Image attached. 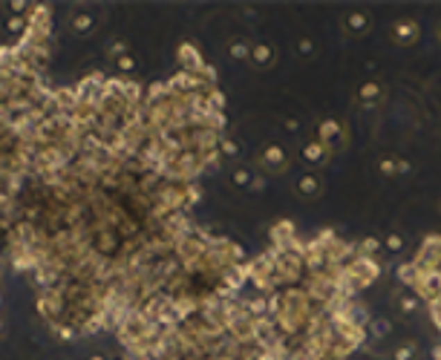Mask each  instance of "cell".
<instances>
[{
    "label": "cell",
    "instance_id": "obj_1",
    "mask_svg": "<svg viewBox=\"0 0 441 360\" xmlns=\"http://www.w3.org/2000/svg\"><path fill=\"white\" fill-rule=\"evenodd\" d=\"M274 251V248H272ZM277 254V282L280 286H294L306 277V262H303V254H294V251H274Z\"/></svg>",
    "mask_w": 441,
    "mask_h": 360
},
{
    "label": "cell",
    "instance_id": "obj_2",
    "mask_svg": "<svg viewBox=\"0 0 441 360\" xmlns=\"http://www.w3.org/2000/svg\"><path fill=\"white\" fill-rule=\"evenodd\" d=\"M257 167L263 170L265 176H280L285 173V167H289V150L277 142H268L260 153H257Z\"/></svg>",
    "mask_w": 441,
    "mask_h": 360
},
{
    "label": "cell",
    "instance_id": "obj_3",
    "mask_svg": "<svg viewBox=\"0 0 441 360\" xmlns=\"http://www.w3.org/2000/svg\"><path fill=\"white\" fill-rule=\"evenodd\" d=\"M347 274L352 277V282H355V289L360 291V289H369L372 282L381 277V265H378V259H372V257H352L349 262H347Z\"/></svg>",
    "mask_w": 441,
    "mask_h": 360
},
{
    "label": "cell",
    "instance_id": "obj_4",
    "mask_svg": "<svg viewBox=\"0 0 441 360\" xmlns=\"http://www.w3.org/2000/svg\"><path fill=\"white\" fill-rule=\"evenodd\" d=\"M317 142H323L329 150H343L349 142V132L338 119H323L317 121Z\"/></svg>",
    "mask_w": 441,
    "mask_h": 360
},
{
    "label": "cell",
    "instance_id": "obj_5",
    "mask_svg": "<svg viewBox=\"0 0 441 360\" xmlns=\"http://www.w3.org/2000/svg\"><path fill=\"white\" fill-rule=\"evenodd\" d=\"M390 37L398 46H413L421 37V26H418V21H413V17H398V21H392V26H390Z\"/></svg>",
    "mask_w": 441,
    "mask_h": 360
},
{
    "label": "cell",
    "instance_id": "obj_6",
    "mask_svg": "<svg viewBox=\"0 0 441 360\" xmlns=\"http://www.w3.org/2000/svg\"><path fill=\"white\" fill-rule=\"evenodd\" d=\"M372 29V15L369 12H363V9H352L343 15V32H347L349 37H363V35H369Z\"/></svg>",
    "mask_w": 441,
    "mask_h": 360
},
{
    "label": "cell",
    "instance_id": "obj_7",
    "mask_svg": "<svg viewBox=\"0 0 441 360\" xmlns=\"http://www.w3.org/2000/svg\"><path fill=\"white\" fill-rule=\"evenodd\" d=\"M329 159H332V150L326 147L323 142H317V139L306 142V144L300 147V162H303V164H309V167H323Z\"/></svg>",
    "mask_w": 441,
    "mask_h": 360
},
{
    "label": "cell",
    "instance_id": "obj_8",
    "mask_svg": "<svg viewBox=\"0 0 441 360\" xmlns=\"http://www.w3.org/2000/svg\"><path fill=\"white\" fill-rule=\"evenodd\" d=\"M383 98H387V87L378 78H369L358 87V104L360 107H378Z\"/></svg>",
    "mask_w": 441,
    "mask_h": 360
},
{
    "label": "cell",
    "instance_id": "obj_9",
    "mask_svg": "<svg viewBox=\"0 0 441 360\" xmlns=\"http://www.w3.org/2000/svg\"><path fill=\"white\" fill-rule=\"evenodd\" d=\"M294 194L300 199H317L323 194V179L317 173H312V170H309V173H300L294 179Z\"/></svg>",
    "mask_w": 441,
    "mask_h": 360
},
{
    "label": "cell",
    "instance_id": "obj_10",
    "mask_svg": "<svg viewBox=\"0 0 441 360\" xmlns=\"http://www.w3.org/2000/svg\"><path fill=\"white\" fill-rule=\"evenodd\" d=\"M69 32L78 35V37H87L95 32V17L87 12V9H75L69 15Z\"/></svg>",
    "mask_w": 441,
    "mask_h": 360
},
{
    "label": "cell",
    "instance_id": "obj_11",
    "mask_svg": "<svg viewBox=\"0 0 441 360\" xmlns=\"http://www.w3.org/2000/svg\"><path fill=\"white\" fill-rule=\"evenodd\" d=\"M251 61L257 69H268V67H274L277 64V49L272 44H254L251 46Z\"/></svg>",
    "mask_w": 441,
    "mask_h": 360
},
{
    "label": "cell",
    "instance_id": "obj_12",
    "mask_svg": "<svg viewBox=\"0 0 441 360\" xmlns=\"http://www.w3.org/2000/svg\"><path fill=\"white\" fill-rule=\"evenodd\" d=\"M418 274H421V268L410 259V262H401L398 268H395V277H398V282H404V286L413 291L415 289V282H418Z\"/></svg>",
    "mask_w": 441,
    "mask_h": 360
},
{
    "label": "cell",
    "instance_id": "obj_13",
    "mask_svg": "<svg viewBox=\"0 0 441 360\" xmlns=\"http://www.w3.org/2000/svg\"><path fill=\"white\" fill-rule=\"evenodd\" d=\"M251 46L254 44H248L245 37H231L225 49H228V55H231L234 61H248V58H251Z\"/></svg>",
    "mask_w": 441,
    "mask_h": 360
},
{
    "label": "cell",
    "instance_id": "obj_14",
    "mask_svg": "<svg viewBox=\"0 0 441 360\" xmlns=\"http://www.w3.org/2000/svg\"><path fill=\"white\" fill-rule=\"evenodd\" d=\"M231 185L237 187V191H245V187H251V185H254V173H251V167H245V164L231 167Z\"/></svg>",
    "mask_w": 441,
    "mask_h": 360
},
{
    "label": "cell",
    "instance_id": "obj_15",
    "mask_svg": "<svg viewBox=\"0 0 441 360\" xmlns=\"http://www.w3.org/2000/svg\"><path fill=\"white\" fill-rule=\"evenodd\" d=\"M381 251H383V242L375 239V237H363V239L358 242V254H360V257H372V259H378Z\"/></svg>",
    "mask_w": 441,
    "mask_h": 360
},
{
    "label": "cell",
    "instance_id": "obj_16",
    "mask_svg": "<svg viewBox=\"0 0 441 360\" xmlns=\"http://www.w3.org/2000/svg\"><path fill=\"white\" fill-rule=\"evenodd\" d=\"M418 306H421V297H418L415 291H404V294H398V309L404 311V314H413Z\"/></svg>",
    "mask_w": 441,
    "mask_h": 360
},
{
    "label": "cell",
    "instance_id": "obj_17",
    "mask_svg": "<svg viewBox=\"0 0 441 360\" xmlns=\"http://www.w3.org/2000/svg\"><path fill=\"white\" fill-rule=\"evenodd\" d=\"M367 332L372 334V337H390V332H392V323L390 320H383V317H375V320H369V326H367Z\"/></svg>",
    "mask_w": 441,
    "mask_h": 360
},
{
    "label": "cell",
    "instance_id": "obj_18",
    "mask_svg": "<svg viewBox=\"0 0 441 360\" xmlns=\"http://www.w3.org/2000/svg\"><path fill=\"white\" fill-rule=\"evenodd\" d=\"M404 248H407V242H404V237H401V234H390L387 239H383V251L392 254V257L404 254Z\"/></svg>",
    "mask_w": 441,
    "mask_h": 360
},
{
    "label": "cell",
    "instance_id": "obj_19",
    "mask_svg": "<svg viewBox=\"0 0 441 360\" xmlns=\"http://www.w3.org/2000/svg\"><path fill=\"white\" fill-rule=\"evenodd\" d=\"M219 156H222V159H240V142L222 136V142H219Z\"/></svg>",
    "mask_w": 441,
    "mask_h": 360
},
{
    "label": "cell",
    "instance_id": "obj_20",
    "mask_svg": "<svg viewBox=\"0 0 441 360\" xmlns=\"http://www.w3.org/2000/svg\"><path fill=\"white\" fill-rule=\"evenodd\" d=\"M130 52V46H127V41H124V37H113V41H107V55H110V58H122V55H127Z\"/></svg>",
    "mask_w": 441,
    "mask_h": 360
},
{
    "label": "cell",
    "instance_id": "obj_21",
    "mask_svg": "<svg viewBox=\"0 0 441 360\" xmlns=\"http://www.w3.org/2000/svg\"><path fill=\"white\" fill-rule=\"evenodd\" d=\"M294 49H297V55H300L303 61H309V58H315V52H317V44L312 41V37H300Z\"/></svg>",
    "mask_w": 441,
    "mask_h": 360
},
{
    "label": "cell",
    "instance_id": "obj_22",
    "mask_svg": "<svg viewBox=\"0 0 441 360\" xmlns=\"http://www.w3.org/2000/svg\"><path fill=\"white\" fill-rule=\"evenodd\" d=\"M378 170H381V176H398V159L381 156L378 159Z\"/></svg>",
    "mask_w": 441,
    "mask_h": 360
},
{
    "label": "cell",
    "instance_id": "obj_23",
    "mask_svg": "<svg viewBox=\"0 0 441 360\" xmlns=\"http://www.w3.org/2000/svg\"><path fill=\"white\" fill-rule=\"evenodd\" d=\"M116 72H119V75H127V72H136V58H133V52L122 55V58L116 61Z\"/></svg>",
    "mask_w": 441,
    "mask_h": 360
},
{
    "label": "cell",
    "instance_id": "obj_24",
    "mask_svg": "<svg viewBox=\"0 0 441 360\" xmlns=\"http://www.w3.org/2000/svg\"><path fill=\"white\" fill-rule=\"evenodd\" d=\"M392 360H415V346L413 343H404V346H398Z\"/></svg>",
    "mask_w": 441,
    "mask_h": 360
},
{
    "label": "cell",
    "instance_id": "obj_25",
    "mask_svg": "<svg viewBox=\"0 0 441 360\" xmlns=\"http://www.w3.org/2000/svg\"><path fill=\"white\" fill-rule=\"evenodd\" d=\"M24 26H26V21H24V17H15V15H12L9 21H6V29H9L12 35H24V32H26Z\"/></svg>",
    "mask_w": 441,
    "mask_h": 360
},
{
    "label": "cell",
    "instance_id": "obj_26",
    "mask_svg": "<svg viewBox=\"0 0 441 360\" xmlns=\"http://www.w3.org/2000/svg\"><path fill=\"white\" fill-rule=\"evenodd\" d=\"M9 9H12V15H17V17H24L26 12H29V6L32 3H26V0H12V3H6Z\"/></svg>",
    "mask_w": 441,
    "mask_h": 360
},
{
    "label": "cell",
    "instance_id": "obj_27",
    "mask_svg": "<svg viewBox=\"0 0 441 360\" xmlns=\"http://www.w3.org/2000/svg\"><path fill=\"white\" fill-rule=\"evenodd\" d=\"M283 130H285V132H297V130H300V121H297V119H283Z\"/></svg>",
    "mask_w": 441,
    "mask_h": 360
},
{
    "label": "cell",
    "instance_id": "obj_28",
    "mask_svg": "<svg viewBox=\"0 0 441 360\" xmlns=\"http://www.w3.org/2000/svg\"><path fill=\"white\" fill-rule=\"evenodd\" d=\"M410 170H413V167H410V162H407V159H398V176H407Z\"/></svg>",
    "mask_w": 441,
    "mask_h": 360
},
{
    "label": "cell",
    "instance_id": "obj_29",
    "mask_svg": "<svg viewBox=\"0 0 441 360\" xmlns=\"http://www.w3.org/2000/svg\"><path fill=\"white\" fill-rule=\"evenodd\" d=\"M251 187H254V191L260 194V191H263V187H265V179H263V176H254V185H251Z\"/></svg>",
    "mask_w": 441,
    "mask_h": 360
},
{
    "label": "cell",
    "instance_id": "obj_30",
    "mask_svg": "<svg viewBox=\"0 0 441 360\" xmlns=\"http://www.w3.org/2000/svg\"><path fill=\"white\" fill-rule=\"evenodd\" d=\"M87 360H110V357L101 354V352H92V354H87Z\"/></svg>",
    "mask_w": 441,
    "mask_h": 360
},
{
    "label": "cell",
    "instance_id": "obj_31",
    "mask_svg": "<svg viewBox=\"0 0 441 360\" xmlns=\"http://www.w3.org/2000/svg\"><path fill=\"white\" fill-rule=\"evenodd\" d=\"M430 357H433V360H441V343H438V346L430 352Z\"/></svg>",
    "mask_w": 441,
    "mask_h": 360
},
{
    "label": "cell",
    "instance_id": "obj_32",
    "mask_svg": "<svg viewBox=\"0 0 441 360\" xmlns=\"http://www.w3.org/2000/svg\"><path fill=\"white\" fill-rule=\"evenodd\" d=\"M110 360H127V357H110Z\"/></svg>",
    "mask_w": 441,
    "mask_h": 360
},
{
    "label": "cell",
    "instance_id": "obj_33",
    "mask_svg": "<svg viewBox=\"0 0 441 360\" xmlns=\"http://www.w3.org/2000/svg\"><path fill=\"white\" fill-rule=\"evenodd\" d=\"M438 37H441V24H438Z\"/></svg>",
    "mask_w": 441,
    "mask_h": 360
}]
</instances>
